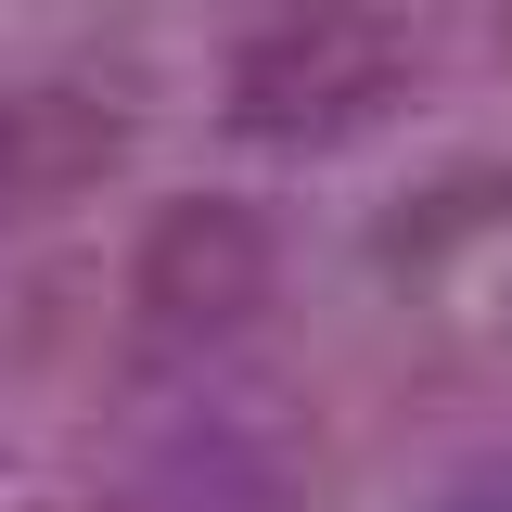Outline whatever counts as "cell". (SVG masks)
Returning a JSON list of instances; mask_svg holds the SVG:
<instances>
[{"label":"cell","mask_w":512,"mask_h":512,"mask_svg":"<svg viewBox=\"0 0 512 512\" xmlns=\"http://www.w3.org/2000/svg\"><path fill=\"white\" fill-rule=\"evenodd\" d=\"M128 512H295V487H282V461H256L244 436H192V448H167V461L141 474Z\"/></svg>","instance_id":"3"},{"label":"cell","mask_w":512,"mask_h":512,"mask_svg":"<svg viewBox=\"0 0 512 512\" xmlns=\"http://www.w3.org/2000/svg\"><path fill=\"white\" fill-rule=\"evenodd\" d=\"M282 256H269V218L244 192H180L154 205V231L128 256V308H141V346H231L256 308H269Z\"/></svg>","instance_id":"2"},{"label":"cell","mask_w":512,"mask_h":512,"mask_svg":"<svg viewBox=\"0 0 512 512\" xmlns=\"http://www.w3.org/2000/svg\"><path fill=\"white\" fill-rule=\"evenodd\" d=\"M436 512H512V448H487V461H461L436 487Z\"/></svg>","instance_id":"4"},{"label":"cell","mask_w":512,"mask_h":512,"mask_svg":"<svg viewBox=\"0 0 512 512\" xmlns=\"http://www.w3.org/2000/svg\"><path fill=\"white\" fill-rule=\"evenodd\" d=\"M13 180H26V128H13V103H0V205H13Z\"/></svg>","instance_id":"5"},{"label":"cell","mask_w":512,"mask_h":512,"mask_svg":"<svg viewBox=\"0 0 512 512\" xmlns=\"http://www.w3.org/2000/svg\"><path fill=\"white\" fill-rule=\"evenodd\" d=\"M410 90V52L384 39L372 13H282V26H256L244 64H231V128L269 141V154H333V141H359Z\"/></svg>","instance_id":"1"}]
</instances>
